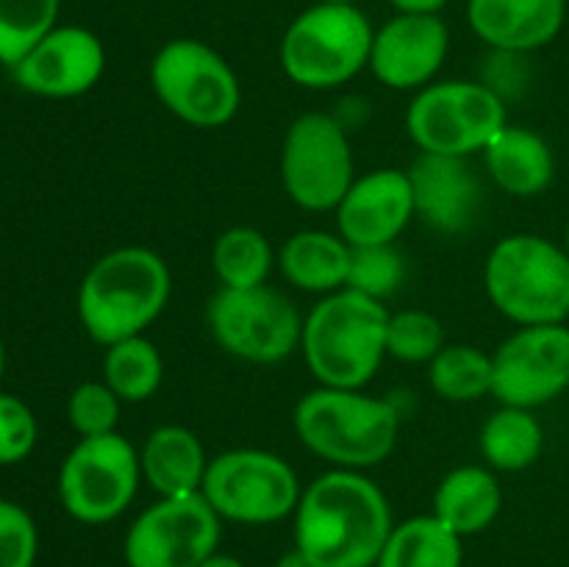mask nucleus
I'll list each match as a JSON object with an SVG mask.
<instances>
[{"mask_svg": "<svg viewBox=\"0 0 569 567\" xmlns=\"http://www.w3.org/2000/svg\"><path fill=\"white\" fill-rule=\"evenodd\" d=\"M506 126L503 98L481 81H433L417 89L406 111V131L420 153L467 159L483 153Z\"/></svg>", "mask_w": 569, "mask_h": 567, "instance_id": "6e6552de", "label": "nucleus"}, {"mask_svg": "<svg viewBox=\"0 0 569 567\" xmlns=\"http://www.w3.org/2000/svg\"><path fill=\"white\" fill-rule=\"evenodd\" d=\"M370 17L356 3H311L281 37V67L306 89H337L370 67Z\"/></svg>", "mask_w": 569, "mask_h": 567, "instance_id": "423d86ee", "label": "nucleus"}, {"mask_svg": "<svg viewBox=\"0 0 569 567\" xmlns=\"http://www.w3.org/2000/svg\"><path fill=\"white\" fill-rule=\"evenodd\" d=\"M315 3H359V0H315Z\"/></svg>", "mask_w": 569, "mask_h": 567, "instance_id": "58836bf2", "label": "nucleus"}, {"mask_svg": "<svg viewBox=\"0 0 569 567\" xmlns=\"http://www.w3.org/2000/svg\"><path fill=\"white\" fill-rule=\"evenodd\" d=\"M172 292L167 261L150 248H117L100 256L78 287L76 309L83 331L98 345L144 334Z\"/></svg>", "mask_w": 569, "mask_h": 567, "instance_id": "f03ea898", "label": "nucleus"}, {"mask_svg": "<svg viewBox=\"0 0 569 567\" xmlns=\"http://www.w3.org/2000/svg\"><path fill=\"white\" fill-rule=\"evenodd\" d=\"M450 50V28L442 14L395 11L376 28L370 70L389 89H422L433 83Z\"/></svg>", "mask_w": 569, "mask_h": 567, "instance_id": "dca6fc26", "label": "nucleus"}, {"mask_svg": "<svg viewBox=\"0 0 569 567\" xmlns=\"http://www.w3.org/2000/svg\"><path fill=\"white\" fill-rule=\"evenodd\" d=\"M545 431L533 409L500 406L481 428V456L492 470H528L542 456Z\"/></svg>", "mask_w": 569, "mask_h": 567, "instance_id": "393cba45", "label": "nucleus"}, {"mask_svg": "<svg viewBox=\"0 0 569 567\" xmlns=\"http://www.w3.org/2000/svg\"><path fill=\"white\" fill-rule=\"evenodd\" d=\"M276 567H315V565H311V561L306 559L298 548H292L289 554H283L281 559L276 561Z\"/></svg>", "mask_w": 569, "mask_h": 567, "instance_id": "e433bc0d", "label": "nucleus"}, {"mask_svg": "<svg viewBox=\"0 0 569 567\" xmlns=\"http://www.w3.org/2000/svg\"><path fill=\"white\" fill-rule=\"evenodd\" d=\"M567 0H467V22L503 56L533 53L561 33Z\"/></svg>", "mask_w": 569, "mask_h": 567, "instance_id": "6ab92c4d", "label": "nucleus"}, {"mask_svg": "<svg viewBox=\"0 0 569 567\" xmlns=\"http://www.w3.org/2000/svg\"><path fill=\"white\" fill-rule=\"evenodd\" d=\"M295 431L337 470L361 472L389 459L398 445L400 411L361 389L317 387L295 406Z\"/></svg>", "mask_w": 569, "mask_h": 567, "instance_id": "20e7f679", "label": "nucleus"}, {"mask_svg": "<svg viewBox=\"0 0 569 567\" xmlns=\"http://www.w3.org/2000/svg\"><path fill=\"white\" fill-rule=\"evenodd\" d=\"M272 248L261 231L250 226L228 228L211 248V270L226 289L261 287L272 270Z\"/></svg>", "mask_w": 569, "mask_h": 567, "instance_id": "bb28decb", "label": "nucleus"}, {"mask_svg": "<svg viewBox=\"0 0 569 567\" xmlns=\"http://www.w3.org/2000/svg\"><path fill=\"white\" fill-rule=\"evenodd\" d=\"M164 378V361L159 348L144 334L109 345L103 356V381L126 404H142L153 398Z\"/></svg>", "mask_w": 569, "mask_h": 567, "instance_id": "a878e982", "label": "nucleus"}, {"mask_svg": "<svg viewBox=\"0 0 569 567\" xmlns=\"http://www.w3.org/2000/svg\"><path fill=\"white\" fill-rule=\"evenodd\" d=\"M142 467L139 450L122 434L81 437L59 470V500L72 520L103 526L137 498Z\"/></svg>", "mask_w": 569, "mask_h": 567, "instance_id": "9d476101", "label": "nucleus"}, {"mask_svg": "<svg viewBox=\"0 0 569 567\" xmlns=\"http://www.w3.org/2000/svg\"><path fill=\"white\" fill-rule=\"evenodd\" d=\"M281 181L300 209H337L356 181L353 150L337 117L309 111L289 126L281 148Z\"/></svg>", "mask_w": 569, "mask_h": 567, "instance_id": "f8f14e48", "label": "nucleus"}, {"mask_svg": "<svg viewBox=\"0 0 569 567\" xmlns=\"http://www.w3.org/2000/svg\"><path fill=\"white\" fill-rule=\"evenodd\" d=\"M565 248H567V253H569V226H567V239H565Z\"/></svg>", "mask_w": 569, "mask_h": 567, "instance_id": "ea45409f", "label": "nucleus"}, {"mask_svg": "<svg viewBox=\"0 0 569 567\" xmlns=\"http://www.w3.org/2000/svg\"><path fill=\"white\" fill-rule=\"evenodd\" d=\"M569 389V328L520 326L492 354V395L500 406L539 409Z\"/></svg>", "mask_w": 569, "mask_h": 567, "instance_id": "4468645a", "label": "nucleus"}, {"mask_svg": "<svg viewBox=\"0 0 569 567\" xmlns=\"http://www.w3.org/2000/svg\"><path fill=\"white\" fill-rule=\"evenodd\" d=\"M222 520L203 495L159 498L131 523L122 543L128 567H198L220 550Z\"/></svg>", "mask_w": 569, "mask_h": 567, "instance_id": "ddd939ff", "label": "nucleus"}, {"mask_svg": "<svg viewBox=\"0 0 569 567\" xmlns=\"http://www.w3.org/2000/svg\"><path fill=\"white\" fill-rule=\"evenodd\" d=\"M3 370H6V348H3V339H0V381H3Z\"/></svg>", "mask_w": 569, "mask_h": 567, "instance_id": "4c0bfd02", "label": "nucleus"}, {"mask_svg": "<svg viewBox=\"0 0 569 567\" xmlns=\"http://www.w3.org/2000/svg\"><path fill=\"white\" fill-rule=\"evenodd\" d=\"M209 461L198 434L183 426H159L148 434L139 450L142 478L159 493V498L198 495Z\"/></svg>", "mask_w": 569, "mask_h": 567, "instance_id": "aec40b11", "label": "nucleus"}, {"mask_svg": "<svg viewBox=\"0 0 569 567\" xmlns=\"http://www.w3.org/2000/svg\"><path fill=\"white\" fill-rule=\"evenodd\" d=\"M465 539L437 515H417L398 523L383 543L376 567H461Z\"/></svg>", "mask_w": 569, "mask_h": 567, "instance_id": "b1692460", "label": "nucleus"}, {"mask_svg": "<svg viewBox=\"0 0 569 567\" xmlns=\"http://www.w3.org/2000/svg\"><path fill=\"white\" fill-rule=\"evenodd\" d=\"M428 381L442 400L472 404L492 395V356L472 345H445L428 361Z\"/></svg>", "mask_w": 569, "mask_h": 567, "instance_id": "cd10ccee", "label": "nucleus"}, {"mask_svg": "<svg viewBox=\"0 0 569 567\" xmlns=\"http://www.w3.org/2000/svg\"><path fill=\"white\" fill-rule=\"evenodd\" d=\"M353 248V245H350ZM406 278V261L395 242L389 245H359L350 256V272L345 289L367 295L372 300L392 298Z\"/></svg>", "mask_w": 569, "mask_h": 567, "instance_id": "c756f323", "label": "nucleus"}, {"mask_svg": "<svg viewBox=\"0 0 569 567\" xmlns=\"http://www.w3.org/2000/svg\"><path fill=\"white\" fill-rule=\"evenodd\" d=\"M37 554L39 531L31 511L0 498V567H33Z\"/></svg>", "mask_w": 569, "mask_h": 567, "instance_id": "473e14b6", "label": "nucleus"}, {"mask_svg": "<svg viewBox=\"0 0 569 567\" xmlns=\"http://www.w3.org/2000/svg\"><path fill=\"white\" fill-rule=\"evenodd\" d=\"M445 348V328L439 317L422 309H403L387 320V356L409 365H426Z\"/></svg>", "mask_w": 569, "mask_h": 567, "instance_id": "7c9ffc66", "label": "nucleus"}, {"mask_svg": "<svg viewBox=\"0 0 569 567\" xmlns=\"http://www.w3.org/2000/svg\"><path fill=\"white\" fill-rule=\"evenodd\" d=\"M61 0H0V64L14 67L59 26Z\"/></svg>", "mask_w": 569, "mask_h": 567, "instance_id": "c85d7f7f", "label": "nucleus"}, {"mask_svg": "<svg viewBox=\"0 0 569 567\" xmlns=\"http://www.w3.org/2000/svg\"><path fill=\"white\" fill-rule=\"evenodd\" d=\"M198 567H244V565H242V559H237V556L222 554V550H214V554H211L209 559L200 561Z\"/></svg>", "mask_w": 569, "mask_h": 567, "instance_id": "c9c22d12", "label": "nucleus"}, {"mask_svg": "<svg viewBox=\"0 0 569 567\" xmlns=\"http://www.w3.org/2000/svg\"><path fill=\"white\" fill-rule=\"evenodd\" d=\"M483 284L495 309L517 326H550L569 317V253L539 233H511L489 253Z\"/></svg>", "mask_w": 569, "mask_h": 567, "instance_id": "39448f33", "label": "nucleus"}, {"mask_svg": "<svg viewBox=\"0 0 569 567\" xmlns=\"http://www.w3.org/2000/svg\"><path fill=\"white\" fill-rule=\"evenodd\" d=\"M389 311L353 289L326 295L303 320L300 350L320 387L361 389L387 356Z\"/></svg>", "mask_w": 569, "mask_h": 567, "instance_id": "7ed1b4c3", "label": "nucleus"}, {"mask_svg": "<svg viewBox=\"0 0 569 567\" xmlns=\"http://www.w3.org/2000/svg\"><path fill=\"white\" fill-rule=\"evenodd\" d=\"M395 11H428V14H442L450 0H389Z\"/></svg>", "mask_w": 569, "mask_h": 567, "instance_id": "f704fd0d", "label": "nucleus"}, {"mask_svg": "<svg viewBox=\"0 0 569 567\" xmlns=\"http://www.w3.org/2000/svg\"><path fill=\"white\" fill-rule=\"evenodd\" d=\"M503 506V489L489 467H456L439 481L433 493V511L450 531L461 539L481 534L498 517Z\"/></svg>", "mask_w": 569, "mask_h": 567, "instance_id": "4be33fe9", "label": "nucleus"}, {"mask_svg": "<svg viewBox=\"0 0 569 567\" xmlns=\"http://www.w3.org/2000/svg\"><path fill=\"white\" fill-rule=\"evenodd\" d=\"M392 528L383 489L365 472L333 467L300 495L295 548L315 567H376Z\"/></svg>", "mask_w": 569, "mask_h": 567, "instance_id": "f257e3e1", "label": "nucleus"}, {"mask_svg": "<svg viewBox=\"0 0 569 567\" xmlns=\"http://www.w3.org/2000/svg\"><path fill=\"white\" fill-rule=\"evenodd\" d=\"M150 87L172 117L194 128H222L242 106V87L226 56L192 37L156 50Z\"/></svg>", "mask_w": 569, "mask_h": 567, "instance_id": "0eeeda50", "label": "nucleus"}, {"mask_svg": "<svg viewBox=\"0 0 569 567\" xmlns=\"http://www.w3.org/2000/svg\"><path fill=\"white\" fill-rule=\"evenodd\" d=\"M333 211L339 237L353 248L395 242L417 215L409 172L383 167L359 176Z\"/></svg>", "mask_w": 569, "mask_h": 567, "instance_id": "f3484780", "label": "nucleus"}, {"mask_svg": "<svg viewBox=\"0 0 569 567\" xmlns=\"http://www.w3.org/2000/svg\"><path fill=\"white\" fill-rule=\"evenodd\" d=\"M350 256H353V248L339 233L309 228L287 239L278 265L292 287L303 292L331 295L348 284Z\"/></svg>", "mask_w": 569, "mask_h": 567, "instance_id": "5701e85b", "label": "nucleus"}, {"mask_svg": "<svg viewBox=\"0 0 569 567\" xmlns=\"http://www.w3.org/2000/svg\"><path fill=\"white\" fill-rule=\"evenodd\" d=\"M415 211L426 226L442 233L470 231L483 203V189L461 156L420 153L409 170Z\"/></svg>", "mask_w": 569, "mask_h": 567, "instance_id": "a211bd4d", "label": "nucleus"}, {"mask_svg": "<svg viewBox=\"0 0 569 567\" xmlns=\"http://www.w3.org/2000/svg\"><path fill=\"white\" fill-rule=\"evenodd\" d=\"M206 322L226 354L250 365H276L300 348L303 317L278 289L220 287L206 306Z\"/></svg>", "mask_w": 569, "mask_h": 567, "instance_id": "9b49d317", "label": "nucleus"}, {"mask_svg": "<svg viewBox=\"0 0 569 567\" xmlns=\"http://www.w3.org/2000/svg\"><path fill=\"white\" fill-rule=\"evenodd\" d=\"M106 72V48L83 26H56L14 67V83L37 98H78Z\"/></svg>", "mask_w": 569, "mask_h": 567, "instance_id": "2eb2a0df", "label": "nucleus"}, {"mask_svg": "<svg viewBox=\"0 0 569 567\" xmlns=\"http://www.w3.org/2000/svg\"><path fill=\"white\" fill-rule=\"evenodd\" d=\"M200 495L209 500L220 520L270 526L295 515L303 489L281 456L270 450L237 448L209 461Z\"/></svg>", "mask_w": 569, "mask_h": 567, "instance_id": "1a4fd4ad", "label": "nucleus"}, {"mask_svg": "<svg viewBox=\"0 0 569 567\" xmlns=\"http://www.w3.org/2000/svg\"><path fill=\"white\" fill-rule=\"evenodd\" d=\"M39 426L31 406L0 389V465H17L37 448Z\"/></svg>", "mask_w": 569, "mask_h": 567, "instance_id": "72a5a7b5", "label": "nucleus"}, {"mask_svg": "<svg viewBox=\"0 0 569 567\" xmlns=\"http://www.w3.org/2000/svg\"><path fill=\"white\" fill-rule=\"evenodd\" d=\"M122 400L111 392L106 381L78 384L67 400V420L76 428L78 437H103L114 434L120 422Z\"/></svg>", "mask_w": 569, "mask_h": 567, "instance_id": "2f4dec72", "label": "nucleus"}, {"mask_svg": "<svg viewBox=\"0 0 569 567\" xmlns=\"http://www.w3.org/2000/svg\"><path fill=\"white\" fill-rule=\"evenodd\" d=\"M483 156L489 178L515 198H537L556 178L553 148L531 128L506 126Z\"/></svg>", "mask_w": 569, "mask_h": 567, "instance_id": "412c9836", "label": "nucleus"}]
</instances>
